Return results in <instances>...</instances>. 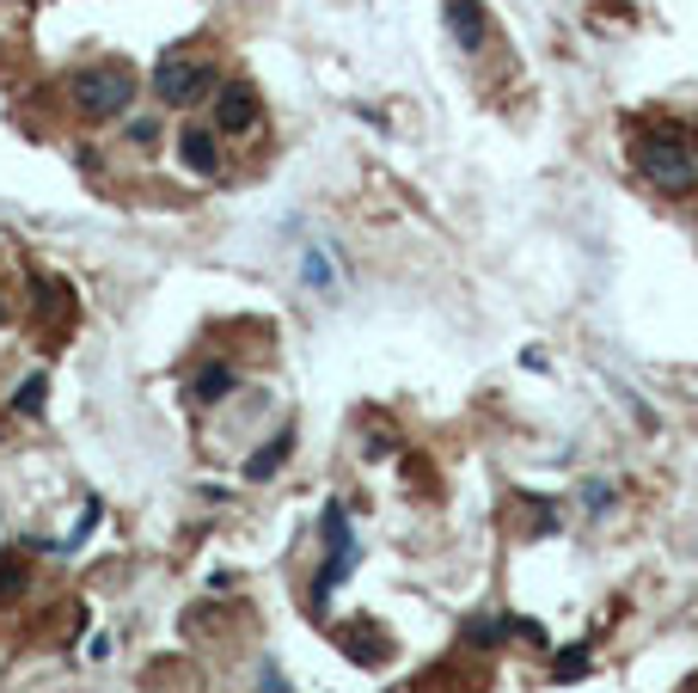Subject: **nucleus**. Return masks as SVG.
<instances>
[{"label": "nucleus", "mask_w": 698, "mask_h": 693, "mask_svg": "<svg viewBox=\"0 0 698 693\" xmlns=\"http://www.w3.org/2000/svg\"><path fill=\"white\" fill-rule=\"evenodd\" d=\"M135 93H142V81H135L129 62H86V68H74V81H67V105L86 123L129 117Z\"/></svg>", "instance_id": "obj_1"}, {"label": "nucleus", "mask_w": 698, "mask_h": 693, "mask_svg": "<svg viewBox=\"0 0 698 693\" xmlns=\"http://www.w3.org/2000/svg\"><path fill=\"white\" fill-rule=\"evenodd\" d=\"M632 154H637V173L656 190H692L698 185V154H692V135L686 130H649V135H637Z\"/></svg>", "instance_id": "obj_2"}, {"label": "nucleus", "mask_w": 698, "mask_h": 693, "mask_svg": "<svg viewBox=\"0 0 698 693\" xmlns=\"http://www.w3.org/2000/svg\"><path fill=\"white\" fill-rule=\"evenodd\" d=\"M215 93H221L215 62H202V55H190V50H166L159 55V68H154V99L159 105L190 111V105H202V99H215Z\"/></svg>", "instance_id": "obj_3"}, {"label": "nucleus", "mask_w": 698, "mask_h": 693, "mask_svg": "<svg viewBox=\"0 0 698 693\" xmlns=\"http://www.w3.org/2000/svg\"><path fill=\"white\" fill-rule=\"evenodd\" d=\"M264 123V105H258V86L246 81H227L221 93H215V130L221 135H251Z\"/></svg>", "instance_id": "obj_4"}, {"label": "nucleus", "mask_w": 698, "mask_h": 693, "mask_svg": "<svg viewBox=\"0 0 698 693\" xmlns=\"http://www.w3.org/2000/svg\"><path fill=\"white\" fill-rule=\"evenodd\" d=\"M178 161H185V173L215 178V173H221V130H209V123L178 130Z\"/></svg>", "instance_id": "obj_5"}, {"label": "nucleus", "mask_w": 698, "mask_h": 693, "mask_svg": "<svg viewBox=\"0 0 698 693\" xmlns=\"http://www.w3.org/2000/svg\"><path fill=\"white\" fill-rule=\"evenodd\" d=\"M441 13H448V31L460 50H485V7L478 0H448Z\"/></svg>", "instance_id": "obj_6"}, {"label": "nucleus", "mask_w": 698, "mask_h": 693, "mask_svg": "<svg viewBox=\"0 0 698 693\" xmlns=\"http://www.w3.org/2000/svg\"><path fill=\"white\" fill-rule=\"evenodd\" d=\"M289 454H294V430H277V436H264V448H258V454L246 461V479H251V485H264L270 473L289 467Z\"/></svg>", "instance_id": "obj_7"}, {"label": "nucleus", "mask_w": 698, "mask_h": 693, "mask_svg": "<svg viewBox=\"0 0 698 693\" xmlns=\"http://www.w3.org/2000/svg\"><path fill=\"white\" fill-rule=\"evenodd\" d=\"M239 393V374L227 369V362H209V369H197V381H190V400L197 405H227Z\"/></svg>", "instance_id": "obj_8"}, {"label": "nucleus", "mask_w": 698, "mask_h": 693, "mask_svg": "<svg viewBox=\"0 0 698 693\" xmlns=\"http://www.w3.org/2000/svg\"><path fill=\"white\" fill-rule=\"evenodd\" d=\"M356 559H362V547H337V552H325V565H319V577H313V596L325 601L331 589L343 583V577L356 571Z\"/></svg>", "instance_id": "obj_9"}, {"label": "nucleus", "mask_w": 698, "mask_h": 693, "mask_svg": "<svg viewBox=\"0 0 698 693\" xmlns=\"http://www.w3.org/2000/svg\"><path fill=\"white\" fill-rule=\"evenodd\" d=\"M319 540H325V552L356 547V534H350V509H343V504H325V516H319Z\"/></svg>", "instance_id": "obj_10"}, {"label": "nucleus", "mask_w": 698, "mask_h": 693, "mask_svg": "<svg viewBox=\"0 0 698 693\" xmlns=\"http://www.w3.org/2000/svg\"><path fill=\"white\" fill-rule=\"evenodd\" d=\"M43 393H50V381H43V374H25V381L13 387V412L38 417V412H43Z\"/></svg>", "instance_id": "obj_11"}, {"label": "nucleus", "mask_w": 698, "mask_h": 693, "mask_svg": "<svg viewBox=\"0 0 698 693\" xmlns=\"http://www.w3.org/2000/svg\"><path fill=\"white\" fill-rule=\"evenodd\" d=\"M25 583H31V577H25V565H19V552H0V608H7Z\"/></svg>", "instance_id": "obj_12"}, {"label": "nucleus", "mask_w": 698, "mask_h": 693, "mask_svg": "<svg viewBox=\"0 0 698 693\" xmlns=\"http://www.w3.org/2000/svg\"><path fill=\"white\" fill-rule=\"evenodd\" d=\"M606 504H613V485H606V479H588V485H582V509H588V516H601Z\"/></svg>", "instance_id": "obj_13"}, {"label": "nucleus", "mask_w": 698, "mask_h": 693, "mask_svg": "<svg viewBox=\"0 0 698 693\" xmlns=\"http://www.w3.org/2000/svg\"><path fill=\"white\" fill-rule=\"evenodd\" d=\"M558 528V516L545 504H528V534H552Z\"/></svg>", "instance_id": "obj_14"}, {"label": "nucleus", "mask_w": 698, "mask_h": 693, "mask_svg": "<svg viewBox=\"0 0 698 693\" xmlns=\"http://www.w3.org/2000/svg\"><path fill=\"white\" fill-rule=\"evenodd\" d=\"M129 142H142V147L159 142V123L154 117H129Z\"/></svg>", "instance_id": "obj_15"}, {"label": "nucleus", "mask_w": 698, "mask_h": 693, "mask_svg": "<svg viewBox=\"0 0 698 693\" xmlns=\"http://www.w3.org/2000/svg\"><path fill=\"white\" fill-rule=\"evenodd\" d=\"M582 669H588V651H570V656H558V681L582 675Z\"/></svg>", "instance_id": "obj_16"}, {"label": "nucleus", "mask_w": 698, "mask_h": 693, "mask_svg": "<svg viewBox=\"0 0 698 693\" xmlns=\"http://www.w3.org/2000/svg\"><path fill=\"white\" fill-rule=\"evenodd\" d=\"M362 454H368V461H374V454H393V436H386V430H381V436H368V442H362Z\"/></svg>", "instance_id": "obj_17"}, {"label": "nucleus", "mask_w": 698, "mask_h": 693, "mask_svg": "<svg viewBox=\"0 0 698 693\" xmlns=\"http://www.w3.org/2000/svg\"><path fill=\"white\" fill-rule=\"evenodd\" d=\"M264 693H289V681H282L277 669H264Z\"/></svg>", "instance_id": "obj_18"}, {"label": "nucleus", "mask_w": 698, "mask_h": 693, "mask_svg": "<svg viewBox=\"0 0 698 693\" xmlns=\"http://www.w3.org/2000/svg\"><path fill=\"white\" fill-rule=\"evenodd\" d=\"M0 325H7V301H0Z\"/></svg>", "instance_id": "obj_19"}]
</instances>
